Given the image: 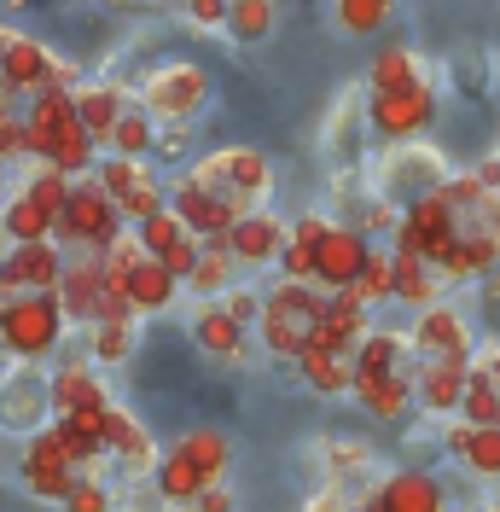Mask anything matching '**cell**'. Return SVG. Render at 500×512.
<instances>
[{
	"instance_id": "bcb514c9",
	"label": "cell",
	"mask_w": 500,
	"mask_h": 512,
	"mask_svg": "<svg viewBox=\"0 0 500 512\" xmlns=\"http://www.w3.org/2000/svg\"><path fill=\"white\" fill-rule=\"evenodd\" d=\"M198 251H204V239H192V233H181V239H175L169 251L157 256V262H163V268H169L175 280H187V274H192V262H198Z\"/></svg>"
},
{
	"instance_id": "7dc6e473",
	"label": "cell",
	"mask_w": 500,
	"mask_h": 512,
	"mask_svg": "<svg viewBox=\"0 0 500 512\" xmlns=\"http://www.w3.org/2000/svg\"><path fill=\"white\" fill-rule=\"evenodd\" d=\"M349 227H361V233H373V227H396V204H390V198H367L361 216H355Z\"/></svg>"
},
{
	"instance_id": "8992f818",
	"label": "cell",
	"mask_w": 500,
	"mask_h": 512,
	"mask_svg": "<svg viewBox=\"0 0 500 512\" xmlns=\"http://www.w3.org/2000/svg\"><path fill=\"white\" fill-rule=\"evenodd\" d=\"M373 251L367 245V233L349 222H326V233L314 239V286L320 291H338L349 286L355 274H361V256Z\"/></svg>"
},
{
	"instance_id": "484cf974",
	"label": "cell",
	"mask_w": 500,
	"mask_h": 512,
	"mask_svg": "<svg viewBox=\"0 0 500 512\" xmlns=\"http://www.w3.org/2000/svg\"><path fill=\"white\" fill-rule=\"evenodd\" d=\"M47 227H53V216H47V210H41V204H35L24 187L6 198V210H0V239H6V245H30V239H47Z\"/></svg>"
},
{
	"instance_id": "6da1fadb",
	"label": "cell",
	"mask_w": 500,
	"mask_h": 512,
	"mask_svg": "<svg viewBox=\"0 0 500 512\" xmlns=\"http://www.w3.org/2000/svg\"><path fill=\"white\" fill-rule=\"evenodd\" d=\"M187 181L210 192L221 210L250 216V210H268V198H274V163L262 152H250V146H221V152L192 163Z\"/></svg>"
},
{
	"instance_id": "9c48e42d",
	"label": "cell",
	"mask_w": 500,
	"mask_h": 512,
	"mask_svg": "<svg viewBox=\"0 0 500 512\" xmlns=\"http://www.w3.org/2000/svg\"><path fill=\"white\" fill-rule=\"evenodd\" d=\"M471 355H437V361H413V402L431 414L460 408V384H466Z\"/></svg>"
},
{
	"instance_id": "681fc988",
	"label": "cell",
	"mask_w": 500,
	"mask_h": 512,
	"mask_svg": "<svg viewBox=\"0 0 500 512\" xmlns=\"http://www.w3.org/2000/svg\"><path fill=\"white\" fill-rule=\"evenodd\" d=\"M192 512H233V489H227V483H204V489H198V495H192L187 501Z\"/></svg>"
},
{
	"instance_id": "f907efd6",
	"label": "cell",
	"mask_w": 500,
	"mask_h": 512,
	"mask_svg": "<svg viewBox=\"0 0 500 512\" xmlns=\"http://www.w3.org/2000/svg\"><path fill=\"white\" fill-rule=\"evenodd\" d=\"M303 512H361V501H355V495H344V489H332V483H326V489H320V495H314V501H309Z\"/></svg>"
},
{
	"instance_id": "5b68a950",
	"label": "cell",
	"mask_w": 500,
	"mask_h": 512,
	"mask_svg": "<svg viewBox=\"0 0 500 512\" xmlns=\"http://www.w3.org/2000/svg\"><path fill=\"white\" fill-rule=\"evenodd\" d=\"M367 117H373V128L384 140H413L419 128L437 117V88H431V76L413 82V88H396V94H373Z\"/></svg>"
},
{
	"instance_id": "e575fe53",
	"label": "cell",
	"mask_w": 500,
	"mask_h": 512,
	"mask_svg": "<svg viewBox=\"0 0 500 512\" xmlns=\"http://www.w3.org/2000/svg\"><path fill=\"white\" fill-rule=\"evenodd\" d=\"M152 140H157V123L146 111H123L117 128H111V152H117V158H146Z\"/></svg>"
},
{
	"instance_id": "3957f363",
	"label": "cell",
	"mask_w": 500,
	"mask_h": 512,
	"mask_svg": "<svg viewBox=\"0 0 500 512\" xmlns=\"http://www.w3.org/2000/svg\"><path fill=\"white\" fill-rule=\"evenodd\" d=\"M64 309L53 303V291H24L12 303H0V344L18 361H41L64 338Z\"/></svg>"
},
{
	"instance_id": "8fae6325",
	"label": "cell",
	"mask_w": 500,
	"mask_h": 512,
	"mask_svg": "<svg viewBox=\"0 0 500 512\" xmlns=\"http://www.w3.org/2000/svg\"><path fill=\"white\" fill-rule=\"evenodd\" d=\"M41 419H47V379L30 373V367H18L12 379L0 384V431L30 437Z\"/></svg>"
},
{
	"instance_id": "60d3db41",
	"label": "cell",
	"mask_w": 500,
	"mask_h": 512,
	"mask_svg": "<svg viewBox=\"0 0 500 512\" xmlns=\"http://www.w3.org/2000/svg\"><path fill=\"white\" fill-rule=\"evenodd\" d=\"M111 204H117V216H123V227H134V222H146L152 210H163V187H157L152 175H146V181H134L128 192H117Z\"/></svg>"
},
{
	"instance_id": "4dcf8cb0",
	"label": "cell",
	"mask_w": 500,
	"mask_h": 512,
	"mask_svg": "<svg viewBox=\"0 0 500 512\" xmlns=\"http://www.w3.org/2000/svg\"><path fill=\"white\" fill-rule=\"evenodd\" d=\"M413 82H425V70L407 47H384L373 59V94H396V88H413Z\"/></svg>"
},
{
	"instance_id": "cb8c5ba5",
	"label": "cell",
	"mask_w": 500,
	"mask_h": 512,
	"mask_svg": "<svg viewBox=\"0 0 500 512\" xmlns=\"http://www.w3.org/2000/svg\"><path fill=\"white\" fill-rule=\"evenodd\" d=\"M297 373L320 390V396H349V355L338 350H320L303 338V350H297Z\"/></svg>"
},
{
	"instance_id": "ffe728a7",
	"label": "cell",
	"mask_w": 500,
	"mask_h": 512,
	"mask_svg": "<svg viewBox=\"0 0 500 512\" xmlns=\"http://www.w3.org/2000/svg\"><path fill=\"white\" fill-rule=\"evenodd\" d=\"M128 303H134V315H157V309H169L175 303V291H181V280L157 262V256H140L134 268H128Z\"/></svg>"
},
{
	"instance_id": "11a10c76",
	"label": "cell",
	"mask_w": 500,
	"mask_h": 512,
	"mask_svg": "<svg viewBox=\"0 0 500 512\" xmlns=\"http://www.w3.org/2000/svg\"><path fill=\"white\" fill-rule=\"evenodd\" d=\"M471 175H477L483 187H500V158H489V163H483V169H471Z\"/></svg>"
},
{
	"instance_id": "8d00e7d4",
	"label": "cell",
	"mask_w": 500,
	"mask_h": 512,
	"mask_svg": "<svg viewBox=\"0 0 500 512\" xmlns=\"http://www.w3.org/2000/svg\"><path fill=\"white\" fill-rule=\"evenodd\" d=\"M390 6H396V0H338V24H344L349 35H378L390 24Z\"/></svg>"
},
{
	"instance_id": "816d5d0a",
	"label": "cell",
	"mask_w": 500,
	"mask_h": 512,
	"mask_svg": "<svg viewBox=\"0 0 500 512\" xmlns=\"http://www.w3.org/2000/svg\"><path fill=\"white\" fill-rule=\"evenodd\" d=\"M320 233H326V216H297V227H285V239H297V245H309V251H314Z\"/></svg>"
},
{
	"instance_id": "4fadbf2b",
	"label": "cell",
	"mask_w": 500,
	"mask_h": 512,
	"mask_svg": "<svg viewBox=\"0 0 500 512\" xmlns=\"http://www.w3.org/2000/svg\"><path fill=\"white\" fill-rule=\"evenodd\" d=\"M47 70H53V53L30 41V35L6 30V53H0V82L12 88V94H35V88H47Z\"/></svg>"
},
{
	"instance_id": "4316f807",
	"label": "cell",
	"mask_w": 500,
	"mask_h": 512,
	"mask_svg": "<svg viewBox=\"0 0 500 512\" xmlns=\"http://www.w3.org/2000/svg\"><path fill=\"white\" fill-rule=\"evenodd\" d=\"M454 414L466 425H500V396H495V379L483 367H466V384H460V408Z\"/></svg>"
},
{
	"instance_id": "c3c4849f",
	"label": "cell",
	"mask_w": 500,
	"mask_h": 512,
	"mask_svg": "<svg viewBox=\"0 0 500 512\" xmlns=\"http://www.w3.org/2000/svg\"><path fill=\"white\" fill-rule=\"evenodd\" d=\"M181 12H187L198 30H221V18H227V0H181Z\"/></svg>"
},
{
	"instance_id": "f546056e",
	"label": "cell",
	"mask_w": 500,
	"mask_h": 512,
	"mask_svg": "<svg viewBox=\"0 0 500 512\" xmlns=\"http://www.w3.org/2000/svg\"><path fill=\"white\" fill-rule=\"evenodd\" d=\"M221 30L233 35V41H268V30H274V0H227Z\"/></svg>"
},
{
	"instance_id": "ac0fdd59",
	"label": "cell",
	"mask_w": 500,
	"mask_h": 512,
	"mask_svg": "<svg viewBox=\"0 0 500 512\" xmlns=\"http://www.w3.org/2000/svg\"><path fill=\"white\" fill-rule=\"evenodd\" d=\"M378 501L384 512H448V495L431 472H390L378 478Z\"/></svg>"
},
{
	"instance_id": "d4e9b609",
	"label": "cell",
	"mask_w": 500,
	"mask_h": 512,
	"mask_svg": "<svg viewBox=\"0 0 500 512\" xmlns=\"http://www.w3.org/2000/svg\"><path fill=\"white\" fill-rule=\"evenodd\" d=\"M175 454H187L192 472L204 483H216L221 472H227V454H233V443H227V431H216V425H198V431H187L181 443H175Z\"/></svg>"
},
{
	"instance_id": "44dd1931",
	"label": "cell",
	"mask_w": 500,
	"mask_h": 512,
	"mask_svg": "<svg viewBox=\"0 0 500 512\" xmlns=\"http://www.w3.org/2000/svg\"><path fill=\"white\" fill-rule=\"evenodd\" d=\"M390 297H396V303H413V309L442 303V274L425 262V256H396L390 251Z\"/></svg>"
},
{
	"instance_id": "6f0895ef",
	"label": "cell",
	"mask_w": 500,
	"mask_h": 512,
	"mask_svg": "<svg viewBox=\"0 0 500 512\" xmlns=\"http://www.w3.org/2000/svg\"><path fill=\"white\" fill-rule=\"evenodd\" d=\"M169 512H192V507H169Z\"/></svg>"
},
{
	"instance_id": "277c9868",
	"label": "cell",
	"mask_w": 500,
	"mask_h": 512,
	"mask_svg": "<svg viewBox=\"0 0 500 512\" xmlns=\"http://www.w3.org/2000/svg\"><path fill=\"white\" fill-rule=\"evenodd\" d=\"M140 99H146V117L152 123H192V111L210 99V76H204V64H157L152 76H146V88H140Z\"/></svg>"
},
{
	"instance_id": "d6a6232c",
	"label": "cell",
	"mask_w": 500,
	"mask_h": 512,
	"mask_svg": "<svg viewBox=\"0 0 500 512\" xmlns=\"http://www.w3.org/2000/svg\"><path fill=\"white\" fill-rule=\"evenodd\" d=\"M460 460H466L477 478H500V425H466Z\"/></svg>"
},
{
	"instance_id": "83f0119b",
	"label": "cell",
	"mask_w": 500,
	"mask_h": 512,
	"mask_svg": "<svg viewBox=\"0 0 500 512\" xmlns=\"http://www.w3.org/2000/svg\"><path fill=\"white\" fill-rule=\"evenodd\" d=\"M181 286H192L198 297H216V291L233 286V256H227L221 239H204V251H198V262H192V274Z\"/></svg>"
},
{
	"instance_id": "7402d4cb",
	"label": "cell",
	"mask_w": 500,
	"mask_h": 512,
	"mask_svg": "<svg viewBox=\"0 0 500 512\" xmlns=\"http://www.w3.org/2000/svg\"><path fill=\"white\" fill-rule=\"evenodd\" d=\"M192 338H198L210 355H221V361H239V355H245V326L221 315L216 297H204V309L192 315Z\"/></svg>"
},
{
	"instance_id": "7c38bea8",
	"label": "cell",
	"mask_w": 500,
	"mask_h": 512,
	"mask_svg": "<svg viewBox=\"0 0 500 512\" xmlns=\"http://www.w3.org/2000/svg\"><path fill=\"white\" fill-rule=\"evenodd\" d=\"M163 204L175 210V222L187 227L192 239H221L227 227L239 222V216H233V210H221V204H216V198H210V192H204V187H192L187 175H181L175 187L163 192Z\"/></svg>"
},
{
	"instance_id": "db71d44e",
	"label": "cell",
	"mask_w": 500,
	"mask_h": 512,
	"mask_svg": "<svg viewBox=\"0 0 500 512\" xmlns=\"http://www.w3.org/2000/svg\"><path fill=\"white\" fill-rule=\"evenodd\" d=\"M12 117H18V94L0 82V123H12Z\"/></svg>"
},
{
	"instance_id": "f1b7e54d",
	"label": "cell",
	"mask_w": 500,
	"mask_h": 512,
	"mask_svg": "<svg viewBox=\"0 0 500 512\" xmlns=\"http://www.w3.org/2000/svg\"><path fill=\"white\" fill-rule=\"evenodd\" d=\"M256 332H262V344L280 355V361H297L303 338H309V320H297V315H285V309H268V303H262V320H256Z\"/></svg>"
},
{
	"instance_id": "1f68e13d",
	"label": "cell",
	"mask_w": 500,
	"mask_h": 512,
	"mask_svg": "<svg viewBox=\"0 0 500 512\" xmlns=\"http://www.w3.org/2000/svg\"><path fill=\"white\" fill-rule=\"evenodd\" d=\"M198 489H204V478L192 472V460L169 448V454H163V466H157V495H163L169 507H187V501L198 495Z\"/></svg>"
},
{
	"instance_id": "7a4b0ae2",
	"label": "cell",
	"mask_w": 500,
	"mask_h": 512,
	"mask_svg": "<svg viewBox=\"0 0 500 512\" xmlns=\"http://www.w3.org/2000/svg\"><path fill=\"white\" fill-rule=\"evenodd\" d=\"M123 233V216H117V204L99 192L94 175H76L70 181V198H64V210L53 216V227H47V239L53 245H76V251H105L111 239Z\"/></svg>"
},
{
	"instance_id": "30bf717a",
	"label": "cell",
	"mask_w": 500,
	"mask_h": 512,
	"mask_svg": "<svg viewBox=\"0 0 500 512\" xmlns=\"http://www.w3.org/2000/svg\"><path fill=\"white\" fill-rule=\"evenodd\" d=\"M99 251H76L64 256L59 268V286H53V303L64 309V320H88L94 326V309H99Z\"/></svg>"
},
{
	"instance_id": "f6af8a7d",
	"label": "cell",
	"mask_w": 500,
	"mask_h": 512,
	"mask_svg": "<svg viewBox=\"0 0 500 512\" xmlns=\"http://www.w3.org/2000/svg\"><path fill=\"white\" fill-rule=\"evenodd\" d=\"M274 262H280V280H314V251L297 245V239H280Z\"/></svg>"
},
{
	"instance_id": "ba28073f",
	"label": "cell",
	"mask_w": 500,
	"mask_h": 512,
	"mask_svg": "<svg viewBox=\"0 0 500 512\" xmlns=\"http://www.w3.org/2000/svg\"><path fill=\"white\" fill-rule=\"evenodd\" d=\"M280 239H285V222L274 216V210H250V216H239V222L221 233L233 268H262V262H274Z\"/></svg>"
},
{
	"instance_id": "603a6c76",
	"label": "cell",
	"mask_w": 500,
	"mask_h": 512,
	"mask_svg": "<svg viewBox=\"0 0 500 512\" xmlns=\"http://www.w3.org/2000/svg\"><path fill=\"white\" fill-rule=\"evenodd\" d=\"M326 472H332V489H373L378 483V460L367 443H326Z\"/></svg>"
},
{
	"instance_id": "ab89813d",
	"label": "cell",
	"mask_w": 500,
	"mask_h": 512,
	"mask_svg": "<svg viewBox=\"0 0 500 512\" xmlns=\"http://www.w3.org/2000/svg\"><path fill=\"white\" fill-rule=\"evenodd\" d=\"M146 175H152V169H146V158H117V152H111L105 163H94V181H99V192H105V198L128 192L134 181H146Z\"/></svg>"
},
{
	"instance_id": "5bb4252c",
	"label": "cell",
	"mask_w": 500,
	"mask_h": 512,
	"mask_svg": "<svg viewBox=\"0 0 500 512\" xmlns=\"http://www.w3.org/2000/svg\"><path fill=\"white\" fill-rule=\"evenodd\" d=\"M70 111H76V123L88 128V140L94 146H111V128L123 117V88L117 82H88V88H70Z\"/></svg>"
},
{
	"instance_id": "f35d334b",
	"label": "cell",
	"mask_w": 500,
	"mask_h": 512,
	"mask_svg": "<svg viewBox=\"0 0 500 512\" xmlns=\"http://www.w3.org/2000/svg\"><path fill=\"white\" fill-rule=\"evenodd\" d=\"M349 286L361 291L367 309H373V303H390V251H367L361 256V274H355Z\"/></svg>"
},
{
	"instance_id": "ee69618b",
	"label": "cell",
	"mask_w": 500,
	"mask_h": 512,
	"mask_svg": "<svg viewBox=\"0 0 500 512\" xmlns=\"http://www.w3.org/2000/svg\"><path fill=\"white\" fill-rule=\"evenodd\" d=\"M64 512H111V489L105 483H94V478H76V489L59 501Z\"/></svg>"
},
{
	"instance_id": "e0dca14e",
	"label": "cell",
	"mask_w": 500,
	"mask_h": 512,
	"mask_svg": "<svg viewBox=\"0 0 500 512\" xmlns=\"http://www.w3.org/2000/svg\"><path fill=\"white\" fill-rule=\"evenodd\" d=\"M349 396H355L373 419H402L407 402H413V367L373 373V379H349Z\"/></svg>"
},
{
	"instance_id": "52a82bcc",
	"label": "cell",
	"mask_w": 500,
	"mask_h": 512,
	"mask_svg": "<svg viewBox=\"0 0 500 512\" xmlns=\"http://www.w3.org/2000/svg\"><path fill=\"white\" fill-rule=\"evenodd\" d=\"M407 344H413V361H437V355H471V332L460 309H448V303H425L419 320H413V332H407Z\"/></svg>"
},
{
	"instance_id": "2e32d148",
	"label": "cell",
	"mask_w": 500,
	"mask_h": 512,
	"mask_svg": "<svg viewBox=\"0 0 500 512\" xmlns=\"http://www.w3.org/2000/svg\"><path fill=\"white\" fill-rule=\"evenodd\" d=\"M99 402H111L105 396V384H99L94 367H82V361H64L59 373L47 379V414L64 419L70 408H99Z\"/></svg>"
},
{
	"instance_id": "74e56055",
	"label": "cell",
	"mask_w": 500,
	"mask_h": 512,
	"mask_svg": "<svg viewBox=\"0 0 500 512\" xmlns=\"http://www.w3.org/2000/svg\"><path fill=\"white\" fill-rule=\"evenodd\" d=\"M181 233H187V227L175 222V210H169V204H163V210H152L146 222H134V239H140V251H146V256H163L175 239H181Z\"/></svg>"
},
{
	"instance_id": "d6986e66",
	"label": "cell",
	"mask_w": 500,
	"mask_h": 512,
	"mask_svg": "<svg viewBox=\"0 0 500 512\" xmlns=\"http://www.w3.org/2000/svg\"><path fill=\"white\" fill-rule=\"evenodd\" d=\"M99 448L111 454V460H123V466H134V472H146L152 466V437L140 431V419L128 414V408H105V437H99Z\"/></svg>"
},
{
	"instance_id": "680465c9",
	"label": "cell",
	"mask_w": 500,
	"mask_h": 512,
	"mask_svg": "<svg viewBox=\"0 0 500 512\" xmlns=\"http://www.w3.org/2000/svg\"><path fill=\"white\" fill-rule=\"evenodd\" d=\"M495 396H500V384H495Z\"/></svg>"
},
{
	"instance_id": "7bdbcfd3",
	"label": "cell",
	"mask_w": 500,
	"mask_h": 512,
	"mask_svg": "<svg viewBox=\"0 0 500 512\" xmlns=\"http://www.w3.org/2000/svg\"><path fill=\"white\" fill-rule=\"evenodd\" d=\"M216 303H221V315L227 320H239V326H256V320H262V297H256V291H245V286H227V291H216Z\"/></svg>"
},
{
	"instance_id": "836d02e7",
	"label": "cell",
	"mask_w": 500,
	"mask_h": 512,
	"mask_svg": "<svg viewBox=\"0 0 500 512\" xmlns=\"http://www.w3.org/2000/svg\"><path fill=\"white\" fill-rule=\"evenodd\" d=\"M262 303H268V309H285V315H297V320H314L320 303H326V291L314 286V280H280Z\"/></svg>"
},
{
	"instance_id": "f5cc1de1",
	"label": "cell",
	"mask_w": 500,
	"mask_h": 512,
	"mask_svg": "<svg viewBox=\"0 0 500 512\" xmlns=\"http://www.w3.org/2000/svg\"><path fill=\"white\" fill-rule=\"evenodd\" d=\"M6 158H24V123H18V117L0 123V163Z\"/></svg>"
},
{
	"instance_id": "9a60e30c",
	"label": "cell",
	"mask_w": 500,
	"mask_h": 512,
	"mask_svg": "<svg viewBox=\"0 0 500 512\" xmlns=\"http://www.w3.org/2000/svg\"><path fill=\"white\" fill-rule=\"evenodd\" d=\"M41 163H47V169H59V175H70V181H76V175H88V169L99 163V146L88 140V128L76 123V111L47 128V152H41Z\"/></svg>"
},
{
	"instance_id": "9f6ffc18",
	"label": "cell",
	"mask_w": 500,
	"mask_h": 512,
	"mask_svg": "<svg viewBox=\"0 0 500 512\" xmlns=\"http://www.w3.org/2000/svg\"><path fill=\"white\" fill-rule=\"evenodd\" d=\"M0 53H6V30H0Z\"/></svg>"
},
{
	"instance_id": "b9f144b4",
	"label": "cell",
	"mask_w": 500,
	"mask_h": 512,
	"mask_svg": "<svg viewBox=\"0 0 500 512\" xmlns=\"http://www.w3.org/2000/svg\"><path fill=\"white\" fill-rule=\"evenodd\" d=\"M24 192H30L35 204L47 210V216H59L64 198H70V175H59V169H47V163H35V175L24 181Z\"/></svg>"
},
{
	"instance_id": "d590c367",
	"label": "cell",
	"mask_w": 500,
	"mask_h": 512,
	"mask_svg": "<svg viewBox=\"0 0 500 512\" xmlns=\"http://www.w3.org/2000/svg\"><path fill=\"white\" fill-rule=\"evenodd\" d=\"M94 361L99 367H117V361H128V350H134V320H94Z\"/></svg>"
}]
</instances>
